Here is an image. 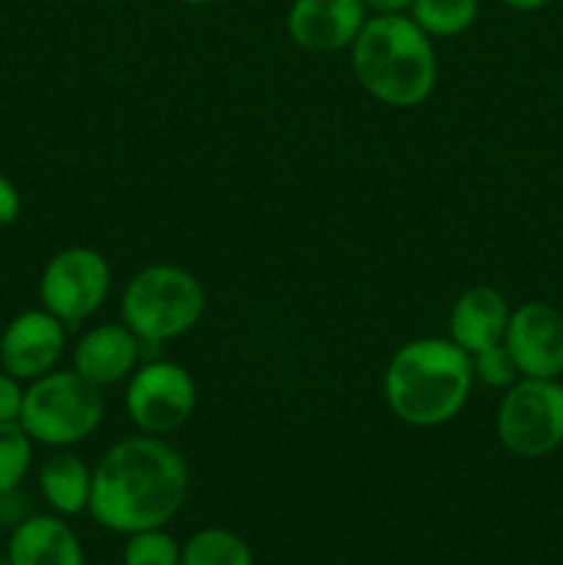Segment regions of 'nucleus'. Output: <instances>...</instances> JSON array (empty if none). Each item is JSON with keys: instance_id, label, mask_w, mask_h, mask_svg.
I'll use <instances>...</instances> for the list:
<instances>
[{"instance_id": "nucleus-1", "label": "nucleus", "mask_w": 563, "mask_h": 565, "mask_svg": "<svg viewBox=\"0 0 563 565\" xmlns=\"http://www.w3.org/2000/svg\"><path fill=\"white\" fill-rule=\"evenodd\" d=\"M188 494V467L180 450L158 436H127L105 450L92 475L88 513L119 535L166 527Z\"/></svg>"}, {"instance_id": "nucleus-2", "label": "nucleus", "mask_w": 563, "mask_h": 565, "mask_svg": "<svg viewBox=\"0 0 563 565\" xmlns=\"http://www.w3.org/2000/svg\"><path fill=\"white\" fill-rule=\"evenodd\" d=\"M472 356L447 337H423L395 351L384 373V401L401 423L436 428L458 417L472 392Z\"/></svg>"}, {"instance_id": "nucleus-3", "label": "nucleus", "mask_w": 563, "mask_h": 565, "mask_svg": "<svg viewBox=\"0 0 563 565\" xmlns=\"http://www.w3.org/2000/svg\"><path fill=\"white\" fill-rule=\"evenodd\" d=\"M351 66L364 92L392 108H414L436 86L434 39L408 14H373L351 44Z\"/></svg>"}, {"instance_id": "nucleus-4", "label": "nucleus", "mask_w": 563, "mask_h": 565, "mask_svg": "<svg viewBox=\"0 0 563 565\" xmlns=\"http://www.w3.org/2000/svg\"><path fill=\"white\" fill-rule=\"evenodd\" d=\"M204 287L177 265H147L138 270L121 296V323L141 342L163 345L188 334L204 315Z\"/></svg>"}, {"instance_id": "nucleus-5", "label": "nucleus", "mask_w": 563, "mask_h": 565, "mask_svg": "<svg viewBox=\"0 0 563 565\" xmlns=\"http://www.w3.org/2000/svg\"><path fill=\"white\" fill-rule=\"evenodd\" d=\"M103 390L75 370H50L22 397V425L33 445L72 447L88 439L103 419Z\"/></svg>"}, {"instance_id": "nucleus-6", "label": "nucleus", "mask_w": 563, "mask_h": 565, "mask_svg": "<svg viewBox=\"0 0 563 565\" xmlns=\"http://www.w3.org/2000/svg\"><path fill=\"white\" fill-rule=\"evenodd\" d=\"M497 439L517 458H544L563 445V384L519 379L497 406Z\"/></svg>"}, {"instance_id": "nucleus-7", "label": "nucleus", "mask_w": 563, "mask_h": 565, "mask_svg": "<svg viewBox=\"0 0 563 565\" xmlns=\"http://www.w3.org/2000/svg\"><path fill=\"white\" fill-rule=\"evenodd\" d=\"M110 292V265L99 252L86 246H72L55 254L39 279L42 309L61 320L66 329H75L92 318Z\"/></svg>"}, {"instance_id": "nucleus-8", "label": "nucleus", "mask_w": 563, "mask_h": 565, "mask_svg": "<svg viewBox=\"0 0 563 565\" xmlns=\"http://www.w3.org/2000/svg\"><path fill=\"white\" fill-rule=\"evenodd\" d=\"M125 406L144 434H171L191 419L196 408V384L182 364L152 359L132 370Z\"/></svg>"}, {"instance_id": "nucleus-9", "label": "nucleus", "mask_w": 563, "mask_h": 565, "mask_svg": "<svg viewBox=\"0 0 563 565\" xmlns=\"http://www.w3.org/2000/svg\"><path fill=\"white\" fill-rule=\"evenodd\" d=\"M502 342L522 379L563 375V312L550 303L528 301L513 309Z\"/></svg>"}, {"instance_id": "nucleus-10", "label": "nucleus", "mask_w": 563, "mask_h": 565, "mask_svg": "<svg viewBox=\"0 0 563 565\" xmlns=\"http://www.w3.org/2000/svg\"><path fill=\"white\" fill-rule=\"evenodd\" d=\"M66 348V326L47 309H28L0 337V370L17 381H36L55 370Z\"/></svg>"}, {"instance_id": "nucleus-11", "label": "nucleus", "mask_w": 563, "mask_h": 565, "mask_svg": "<svg viewBox=\"0 0 563 565\" xmlns=\"http://www.w3.org/2000/svg\"><path fill=\"white\" fill-rule=\"evenodd\" d=\"M364 22V0H293L287 11V33L307 53H340L351 47Z\"/></svg>"}, {"instance_id": "nucleus-12", "label": "nucleus", "mask_w": 563, "mask_h": 565, "mask_svg": "<svg viewBox=\"0 0 563 565\" xmlns=\"http://www.w3.org/2000/svg\"><path fill=\"white\" fill-rule=\"evenodd\" d=\"M138 362H141V340L125 323L94 326L72 351V370L97 384L99 390L125 381L138 367Z\"/></svg>"}, {"instance_id": "nucleus-13", "label": "nucleus", "mask_w": 563, "mask_h": 565, "mask_svg": "<svg viewBox=\"0 0 563 565\" xmlns=\"http://www.w3.org/2000/svg\"><path fill=\"white\" fill-rule=\"evenodd\" d=\"M6 561L11 565H86L83 546L64 516L31 513L11 527Z\"/></svg>"}, {"instance_id": "nucleus-14", "label": "nucleus", "mask_w": 563, "mask_h": 565, "mask_svg": "<svg viewBox=\"0 0 563 565\" xmlns=\"http://www.w3.org/2000/svg\"><path fill=\"white\" fill-rule=\"evenodd\" d=\"M508 320H511V309H508L506 296L495 287L478 285L461 292L453 303L447 329H450V340L472 356L484 348L502 342Z\"/></svg>"}, {"instance_id": "nucleus-15", "label": "nucleus", "mask_w": 563, "mask_h": 565, "mask_svg": "<svg viewBox=\"0 0 563 565\" xmlns=\"http://www.w3.org/2000/svg\"><path fill=\"white\" fill-rule=\"evenodd\" d=\"M92 475L94 469H88L83 458L61 447L39 467V491L59 516H77L88 511Z\"/></svg>"}, {"instance_id": "nucleus-16", "label": "nucleus", "mask_w": 563, "mask_h": 565, "mask_svg": "<svg viewBox=\"0 0 563 565\" xmlns=\"http://www.w3.org/2000/svg\"><path fill=\"white\" fill-rule=\"evenodd\" d=\"M180 565H254V555L232 530L204 527L182 544Z\"/></svg>"}, {"instance_id": "nucleus-17", "label": "nucleus", "mask_w": 563, "mask_h": 565, "mask_svg": "<svg viewBox=\"0 0 563 565\" xmlns=\"http://www.w3.org/2000/svg\"><path fill=\"white\" fill-rule=\"evenodd\" d=\"M478 9V0H414L408 17L431 39H450L475 25Z\"/></svg>"}, {"instance_id": "nucleus-18", "label": "nucleus", "mask_w": 563, "mask_h": 565, "mask_svg": "<svg viewBox=\"0 0 563 565\" xmlns=\"http://www.w3.org/2000/svg\"><path fill=\"white\" fill-rule=\"evenodd\" d=\"M33 439L20 423H0V494L20 489L31 469Z\"/></svg>"}, {"instance_id": "nucleus-19", "label": "nucleus", "mask_w": 563, "mask_h": 565, "mask_svg": "<svg viewBox=\"0 0 563 565\" xmlns=\"http://www.w3.org/2000/svg\"><path fill=\"white\" fill-rule=\"evenodd\" d=\"M182 546L163 527L127 535L121 565H180Z\"/></svg>"}, {"instance_id": "nucleus-20", "label": "nucleus", "mask_w": 563, "mask_h": 565, "mask_svg": "<svg viewBox=\"0 0 563 565\" xmlns=\"http://www.w3.org/2000/svg\"><path fill=\"white\" fill-rule=\"evenodd\" d=\"M472 373L475 379L484 381L486 386H495V390H508L519 381L517 362L508 353L506 342H497V345L472 353Z\"/></svg>"}, {"instance_id": "nucleus-21", "label": "nucleus", "mask_w": 563, "mask_h": 565, "mask_svg": "<svg viewBox=\"0 0 563 565\" xmlns=\"http://www.w3.org/2000/svg\"><path fill=\"white\" fill-rule=\"evenodd\" d=\"M22 397H25V390L20 386V381L6 373V370H0V423H17L20 419Z\"/></svg>"}, {"instance_id": "nucleus-22", "label": "nucleus", "mask_w": 563, "mask_h": 565, "mask_svg": "<svg viewBox=\"0 0 563 565\" xmlns=\"http://www.w3.org/2000/svg\"><path fill=\"white\" fill-rule=\"evenodd\" d=\"M22 199L14 182L6 174H0V226H9L20 218Z\"/></svg>"}, {"instance_id": "nucleus-23", "label": "nucleus", "mask_w": 563, "mask_h": 565, "mask_svg": "<svg viewBox=\"0 0 563 565\" xmlns=\"http://www.w3.org/2000/svg\"><path fill=\"white\" fill-rule=\"evenodd\" d=\"M414 0H364L368 11L373 14H408Z\"/></svg>"}, {"instance_id": "nucleus-24", "label": "nucleus", "mask_w": 563, "mask_h": 565, "mask_svg": "<svg viewBox=\"0 0 563 565\" xmlns=\"http://www.w3.org/2000/svg\"><path fill=\"white\" fill-rule=\"evenodd\" d=\"M500 3L513 11H539L544 9V6H550L552 0H500Z\"/></svg>"}, {"instance_id": "nucleus-25", "label": "nucleus", "mask_w": 563, "mask_h": 565, "mask_svg": "<svg viewBox=\"0 0 563 565\" xmlns=\"http://www.w3.org/2000/svg\"><path fill=\"white\" fill-rule=\"evenodd\" d=\"M182 3H188V6H210V3H215V0H182Z\"/></svg>"}, {"instance_id": "nucleus-26", "label": "nucleus", "mask_w": 563, "mask_h": 565, "mask_svg": "<svg viewBox=\"0 0 563 565\" xmlns=\"http://www.w3.org/2000/svg\"><path fill=\"white\" fill-rule=\"evenodd\" d=\"M0 565H11L9 561H6V557H0Z\"/></svg>"}, {"instance_id": "nucleus-27", "label": "nucleus", "mask_w": 563, "mask_h": 565, "mask_svg": "<svg viewBox=\"0 0 563 565\" xmlns=\"http://www.w3.org/2000/svg\"><path fill=\"white\" fill-rule=\"evenodd\" d=\"M0 530H3V522H0Z\"/></svg>"}]
</instances>
